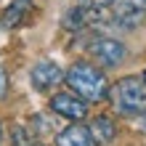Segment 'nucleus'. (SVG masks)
Returning <instances> with one entry per match:
<instances>
[{
	"instance_id": "5",
	"label": "nucleus",
	"mask_w": 146,
	"mask_h": 146,
	"mask_svg": "<svg viewBox=\"0 0 146 146\" xmlns=\"http://www.w3.org/2000/svg\"><path fill=\"white\" fill-rule=\"evenodd\" d=\"M90 53L104 66H117L125 58V45L119 40H111V37H96L90 45Z\"/></svg>"
},
{
	"instance_id": "1",
	"label": "nucleus",
	"mask_w": 146,
	"mask_h": 146,
	"mask_svg": "<svg viewBox=\"0 0 146 146\" xmlns=\"http://www.w3.org/2000/svg\"><path fill=\"white\" fill-rule=\"evenodd\" d=\"M66 85L72 88V93L77 98H82L85 104L88 101H104L109 96V80L106 74L98 69V66H90L85 61H77L69 66V72L64 74Z\"/></svg>"
},
{
	"instance_id": "13",
	"label": "nucleus",
	"mask_w": 146,
	"mask_h": 146,
	"mask_svg": "<svg viewBox=\"0 0 146 146\" xmlns=\"http://www.w3.org/2000/svg\"><path fill=\"white\" fill-rule=\"evenodd\" d=\"M0 141H3V125H0Z\"/></svg>"
},
{
	"instance_id": "3",
	"label": "nucleus",
	"mask_w": 146,
	"mask_h": 146,
	"mask_svg": "<svg viewBox=\"0 0 146 146\" xmlns=\"http://www.w3.org/2000/svg\"><path fill=\"white\" fill-rule=\"evenodd\" d=\"M143 13H146V0H111L109 21L130 29L143 21Z\"/></svg>"
},
{
	"instance_id": "14",
	"label": "nucleus",
	"mask_w": 146,
	"mask_h": 146,
	"mask_svg": "<svg viewBox=\"0 0 146 146\" xmlns=\"http://www.w3.org/2000/svg\"><path fill=\"white\" fill-rule=\"evenodd\" d=\"M143 85H146V72H143Z\"/></svg>"
},
{
	"instance_id": "9",
	"label": "nucleus",
	"mask_w": 146,
	"mask_h": 146,
	"mask_svg": "<svg viewBox=\"0 0 146 146\" xmlns=\"http://www.w3.org/2000/svg\"><path fill=\"white\" fill-rule=\"evenodd\" d=\"M29 5H32V0H13L3 13V27H19L29 11Z\"/></svg>"
},
{
	"instance_id": "11",
	"label": "nucleus",
	"mask_w": 146,
	"mask_h": 146,
	"mask_svg": "<svg viewBox=\"0 0 146 146\" xmlns=\"http://www.w3.org/2000/svg\"><path fill=\"white\" fill-rule=\"evenodd\" d=\"M5 93H8V74H5L3 66H0V98H5Z\"/></svg>"
},
{
	"instance_id": "8",
	"label": "nucleus",
	"mask_w": 146,
	"mask_h": 146,
	"mask_svg": "<svg viewBox=\"0 0 146 146\" xmlns=\"http://www.w3.org/2000/svg\"><path fill=\"white\" fill-rule=\"evenodd\" d=\"M88 133H90V138H93L96 146L98 143H109V141H114V135H117V125H114L111 117H96L90 122Z\"/></svg>"
},
{
	"instance_id": "10",
	"label": "nucleus",
	"mask_w": 146,
	"mask_h": 146,
	"mask_svg": "<svg viewBox=\"0 0 146 146\" xmlns=\"http://www.w3.org/2000/svg\"><path fill=\"white\" fill-rule=\"evenodd\" d=\"M77 5L85 8V11H109L111 0H77Z\"/></svg>"
},
{
	"instance_id": "2",
	"label": "nucleus",
	"mask_w": 146,
	"mask_h": 146,
	"mask_svg": "<svg viewBox=\"0 0 146 146\" xmlns=\"http://www.w3.org/2000/svg\"><path fill=\"white\" fill-rule=\"evenodd\" d=\"M109 98L119 114H143L146 111V85L141 77H122L109 88Z\"/></svg>"
},
{
	"instance_id": "7",
	"label": "nucleus",
	"mask_w": 146,
	"mask_h": 146,
	"mask_svg": "<svg viewBox=\"0 0 146 146\" xmlns=\"http://www.w3.org/2000/svg\"><path fill=\"white\" fill-rule=\"evenodd\" d=\"M56 146H96L85 125H69L56 135Z\"/></svg>"
},
{
	"instance_id": "4",
	"label": "nucleus",
	"mask_w": 146,
	"mask_h": 146,
	"mask_svg": "<svg viewBox=\"0 0 146 146\" xmlns=\"http://www.w3.org/2000/svg\"><path fill=\"white\" fill-rule=\"evenodd\" d=\"M50 109L56 111V114H61L66 119H82L88 114V104H85L82 98H77L74 93H56L53 98H50Z\"/></svg>"
},
{
	"instance_id": "12",
	"label": "nucleus",
	"mask_w": 146,
	"mask_h": 146,
	"mask_svg": "<svg viewBox=\"0 0 146 146\" xmlns=\"http://www.w3.org/2000/svg\"><path fill=\"white\" fill-rule=\"evenodd\" d=\"M141 125H143V130H146V111H143V117H141Z\"/></svg>"
},
{
	"instance_id": "6",
	"label": "nucleus",
	"mask_w": 146,
	"mask_h": 146,
	"mask_svg": "<svg viewBox=\"0 0 146 146\" xmlns=\"http://www.w3.org/2000/svg\"><path fill=\"white\" fill-rule=\"evenodd\" d=\"M32 85H35V90H50L53 85H58L64 80V72L61 66L56 61H37L32 66Z\"/></svg>"
}]
</instances>
